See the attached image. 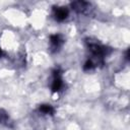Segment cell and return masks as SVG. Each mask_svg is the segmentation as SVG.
<instances>
[{
    "label": "cell",
    "mask_w": 130,
    "mask_h": 130,
    "mask_svg": "<svg viewBox=\"0 0 130 130\" xmlns=\"http://www.w3.org/2000/svg\"><path fill=\"white\" fill-rule=\"evenodd\" d=\"M6 119H7V115H6V113L3 112V111H0V122H4Z\"/></svg>",
    "instance_id": "ba28073f"
},
{
    "label": "cell",
    "mask_w": 130,
    "mask_h": 130,
    "mask_svg": "<svg viewBox=\"0 0 130 130\" xmlns=\"http://www.w3.org/2000/svg\"><path fill=\"white\" fill-rule=\"evenodd\" d=\"M2 56V50H1V48H0V57Z\"/></svg>",
    "instance_id": "9c48e42d"
},
{
    "label": "cell",
    "mask_w": 130,
    "mask_h": 130,
    "mask_svg": "<svg viewBox=\"0 0 130 130\" xmlns=\"http://www.w3.org/2000/svg\"><path fill=\"white\" fill-rule=\"evenodd\" d=\"M68 16V10L65 7H57L55 9V18L58 21H63Z\"/></svg>",
    "instance_id": "6da1fadb"
},
{
    "label": "cell",
    "mask_w": 130,
    "mask_h": 130,
    "mask_svg": "<svg viewBox=\"0 0 130 130\" xmlns=\"http://www.w3.org/2000/svg\"><path fill=\"white\" fill-rule=\"evenodd\" d=\"M50 40H51V43H52V45L54 47H59L62 44V42H63V40L61 39V36H59V35L51 36Z\"/></svg>",
    "instance_id": "3957f363"
},
{
    "label": "cell",
    "mask_w": 130,
    "mask_h": 130,
    "mask_svg": "<svg viewBox=\"0 0 130 130\" xmlns=\"http://www.w3.org/2000/svg\"><path fill=\"white\" fill-rule=\"evenodd\" d=\"M40 111L42 113H45V114H53L54 112V109L52 108V106L50 105H42L40 107Z\"/></svg>",
    "instance_id": "8992f818"
},
{
    "label": "cell",
    "mask_w": 130,
    "mask_h": 130,
    "mask_svg": "<svg viewBox=\"0 0 130 130\" xmlns=\"http://www.w3.org/2000/svg\"><path fill=\"white\" fill-rule=\"evenodd\" d=\"M61 87H62V79L60 77L59 72H55L54 80H53V83H52V90L54 92H56V91H59Z\"/></svg>",
    "instance_id": "7a4b0ae2"
},
{
    "label": "cell",
    "mask_w": 130,
    "mask_h": 130,
    "mask_svg": "<svg viewBox=\"0 0 130 130\" xmlns=\"http://www.w3.org/2000/svg\"><path fill=\"white\" fill-rule=\"evenodd\" d=\"M93 68V63L90 61V60H87L83 66V69L84 70H89V69H92Z\"/></svg>",
    "instance_id": "52a82bcc"
},
{
    "label": "cell",
    "mask_w": 130,
    "mask_h": 130,
    "mask_svg": "<svg viewBox=\"0 0 130 130\" xmlns=\"http://www.w3.org/2000/svg\"><path fill=\"white\" fill-rule=\"evenodd\" d=\"M85 5H86V3L83 2V1H75V2H73V3L71 4V6H72L75 10H77V11L83 10V9L85 8Z\"/></svg>",
    "instance_id": "277c9868"
},
{
    "label": "cell",
    "mask_w": 130,
    "mask_h": 130,
    "mask_svg": "<svg viewBox=\"0 0 130 130\" xmlns=\"http://www.w3.org/2000/svg\"><path fill=\"white\" fill-rule=\"evenodd\" d=\"M90 50H91V52H92L95 56H101V55H103V53H104V50L102 49V47H100V46H98V45H92V46H90Z\"/></svg>",
    "instance_id": "5b68a950"
}]
</instances>
